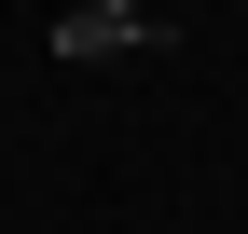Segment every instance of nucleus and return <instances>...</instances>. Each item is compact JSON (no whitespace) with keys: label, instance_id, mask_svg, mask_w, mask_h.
Segmentation results:
<instances>
[{"label":"nucleus","instance_id":"f257e3e1","mask_svg":"<svg viewBox=\"0 0 248 234\" xmlns=\"http://www.w3.org/2000/svg\"><path fill=\"white\" fill-rule=\"evenodd\" d=\"M179 28L152 14V0H69V14H55V55H69V69H97V55H166Z\"/></svg>","mask_w":248,"mask_h":234}]
</instances>
